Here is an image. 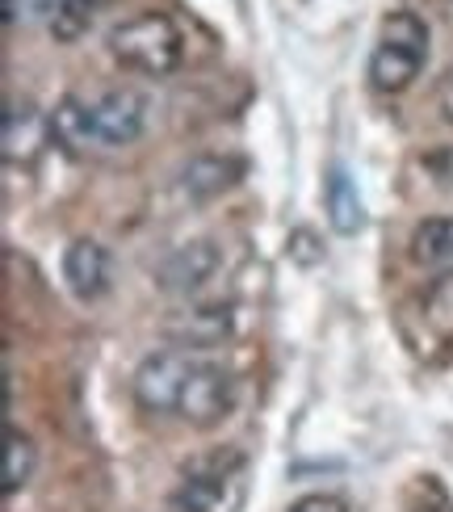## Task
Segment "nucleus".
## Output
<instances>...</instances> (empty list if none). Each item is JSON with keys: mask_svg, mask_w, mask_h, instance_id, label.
Returning <instances> with one entry per match:
<instances>
[{"mask_svg": "<svg viewBox=\"0 0 453 512\" xmlns=\"http://www.w3.org/2000/svg\"><path fill=\"white\" fill-rule=\"evenodd\" d=\"M428 63V26L416 13H391L382 21L378 47L370 55V84L378 93H403Z\"/></svg>", "mask_w": 453, "mask_h": 512, "instance_id": "f257e3e1", "label": "nucleus"}, {"mask_svg": "<svg viewBox=\"0 0 453 512\" xmlns=\"http://www.w3.org/2000/svg\"><path fill=\"white\" fill-rule=\"evenodd\" d=\"M110 51L122 68H131V72L168 76V72H177V63L185 59V38L168 13H143V17L122 21L110 34Z\"/></svg>", "mask_w": 453, "mask_h": 512, "instance_id": "f03ea898", "label": "nucleus"}, {"mask_svg": "<svg viewBox=\"0 0 453 512\" xmlns=\"http://www.w3.org/2000/svg\"><path fill=\"white\" fill-rule=\"evenodd\" d=\"M193 353L185 349H156L139 361V370L131 378V391L135 403L151 416H168L181 408V395H185V382L193 374Z\"/></svg>", "mask_w": 453, "mask_h": 512, "instance_id": "7ed1b4c3", "label": "nucleus"}, {"mask_svg": "<svg viewBox=\"0 0 453 512\" xmlns=\"http://www.w3.org/2000/svg\"><path fill=\"white\" fill-rule=\"evenodd\" d=\"M231 408H235V378H231V370H223L219 361L198 357L193 361L189 382H185L177 416L189 420L193 429H214L219 420H227Z\"/></svg>", "mask_w": 453, "mask_h": 512, "instance_id": "20e7f679", "label": "nucleus"}, {"mask_svg": "<svg viewBox=\"0 0 453 512\" xmlns=\"http://www.w3.org/2000/svg\"><path fill=\"white\" fill-rule=\"evenodd\" d=\"M219 265H223L219 244L214 240H189L181 248H172L160 261L156 282L168 294H193V290H202L214 273H219Z\"/></svg>", "mask_w": 453, "mask_h": 512, "instance_id": "39448f33", "label": "nucleus"}, {"mask_svg": "<svg viewBox=\"0 0 453 512\" xmlns=\"http://www.w3.org/2000/svg\"><path fill=\"white\" fill-rule=\"evenodd\" d=\"M93 126L101 147H126L143 135L147 126V101L131 89H114L101 101H93Z\"/></svg>", "mask_w": 453, "mask_h": 512, "instance_id": "423d86ee", "label": "nucleus"}, {"mask_svg": "<svg viewBox=\"0 0 453 512\" xmlns=\"http://www.w3.org/2000/svg\"><path fill=\"white\" fill-rule=\"evenodd\" d=\"M231 328H235L231 307L227 303H210V307H193V311L172 319L168 340L177 349H185V353H210L231 336Z\"/></svg>", "mask_w": 453, "mask_h": 512, "instance_id": "0eeeda50", "label": "nucleus"}, {"mask_svg": "<svg viewBox=\"0 0 453 512\" xmlns=\"http://www.w3.org/2000/svg\"><path fill=\"white\" fill-rule=\"evenodd\" d=\"M63 282L76 298L93 303L110 290V252H105L97 240H76L68 252H63Z\"/></svg>", "mask_w": 453, "mask_h": 512, "instance_id": "6e6552de", "label": "nucleus"}, {"mask_svg": "<svg viewBox=\"0 0 453 512\" xmlns=\"http://www.w3.org/2000/svg\"><path fill=\"white\" fill-rule=\"evenodd\" d=\"M244 181V160L240 156H193L185 164V173H181V194L189 202H210V198H219L227 194L231 185H240Z\"/></svg>", "mask_w": 453, "mask_h": 512, "instance_id": "1a4fd4ad", "label": "nucleus"}, {"mask_svg": "<svg viewBox=\"0 0 453 512\" xmlns=\"http://www.w3.org/2000/svg\"><path fill=\"white\" fill-rule=\"evenodd\" d=\"M51 139V118L38 114L30 101H9L5 105V160H34L38 147Z\"/></svg>", "mask_w": 453, "mask_h": 512, "instance_id": "9d476101", "label": "nucleus"}, {"mask_svg": "<svg viewBox=\"0 0 453 512\" xmlns=\"http://www.w3.org/2000/svg\"><path fill=\"white\" fill-rule=\"evenodd\" d=\"M47 118H51V139L63 147V152H72V156L101 152V139H97L93 105H89V101H80V97H63Z\"/></svg>", "mask_w": 453, "mask_h": 512, "instance_id": "9b49d317", "label": "nucleus"}, {"mask_svg": "<svg viewBox=\"0 0 453 512\" xmlns=\"http://www.w3.org/2000/svg\"><path fill=\"white\" fill-rule=\"evenodd\" d=\"M323 202H328V223L336 236H357L365 227V202L357 194V181L349 177V168L336 164L328 173V194H323Z\"/></svg>", "mask_w": 453, "mask_h": 512, "instance_id": "f8f14e48", "label": "nucleus"}, {"mask_svg": "<svg viewBox=\"0 0 453 512\" xmlns=\"http://www.w3.org/2000/svg\"><path fill=\"white\" fill-rule=\"evenodd\" d=\"M240 475H185V483L172 492L177 512H227L235 496H227Z\"/></svg>", "mask_w": 453, "mask_h": 512, "instance_id": "ddd939ff", "label": "nucleus"}, {"mask_svg": "<svg viewBox=\"0 0 453 512\" xmlns=\"http://www.w3.org/2000/svg\"><path fill=\"white\" fill-rule=\"evenodd\" d=\"M412 261L428 269L453 265V215H433L412 231Z\"/></svg>", "mask_w": 453, "mask_h": 512, "instance_id": "4468645a", "label": "nucleus"}, {"mask_svg": "<svg viewBox=\"0 0 453 512\" xmlns=\"http://www.w3.org/2000/svg\"><path fill=\"white\" fill-rule=\"evenodd\" d=\"M420 315H424V328L433 332L441 345H445V340H453V273H441L437 282L424 290Z\"/></svg>", "mask_w": 453, "mask_h": 512, "instance_id": "2eb2a0df", "label": "nucleus"}, {"mask_svg": "<svg viewBox=\"0 0 453 512\" xmlns=\"http://www.w3.org/2000/svg\"><path fill=\"white\" fill-rule=\"evenodd\" d=\"M34 466H38V450L26 433L9 429L5 437V496H17L21 487L34 479Z\"/></svg>", "mask_w": 453, "mask_h": 512, "instance_id": "dca6fc26", "label": "nucleus"}, {"mask_svg": "<svg viewBox=\"0 0 453 512\" xmlns=\"http://www.w3.org/2000/svg\"><path fill=\"white\" fill-rule=\"evenodd\" d=\"M93 5L89 0H51V34L59 42H76L93 21Z\"/></svg>", "mask_w": 453, "mask_h": 512, "instance_id": "f3484780", "label": "nucleus"}, {"mask_svg": "<svg viewBox=\"0 0 453 512\" xmlns=\"http://www.w3.org/2000/svg\"><path fill=\"white\" fill-rule=\"evenodd\" d=\"M290 512H349V504L332 492H311V496H298L290 504Z\"/></svg>", "mask_w": 453, "mask_h": 512, "instance_id": "a211bd4d", "label": "nucleus"}, {"mask_svg": "<svg viewBox=\"0 0 453 512\" xmlns=\"http://www.w3.org/2000/svg\"><path fill=\"white\" fill-rule=\"evenodd\" d=\"M412 512H453V508H449V500L441 496L437 479H424V504H416Z\"/></svg>", "mask_w": 453, "mask_h": 512, "instance_id": "6ab92c4d", "label": "nucleus"}, {"mask_svg": "<svg viewBox=\"0 0 453 512\" xmlns=\"http://www.w3.org/2000/svg\"><path fill=\"white\" fill-rule=\"evenodd\" d=\"M437 105H441V118L453 126V72L441 80V93H437Z\"/></svg>", "mask_w": 453, "mask_h": 512, "instance_id": "aec40b11", "label": "nucleus"}, {"mask_svg": "<svg viewBox=\"0 0 453 512\" xmlns=\"http://www.w3.org/2000/svg\"><path fill=\"white\" fill-rule=\"evenodd\" d=\"M89 5H93V9H101V5H110V0H89Z\"/></svg>", "mask_w": 453, "mask_h": 512, "instance_id": "412c9836", "label": "nucleus"}]
</instances>
